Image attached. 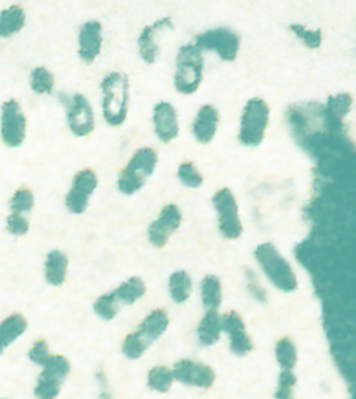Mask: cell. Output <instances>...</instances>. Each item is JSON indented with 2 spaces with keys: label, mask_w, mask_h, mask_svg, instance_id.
<instances>
[{
  "label": "cell",
  "mask_w": 356,
  "mask_h": 399,
  "mask_svg": "<svg viewBox=\"0 0 356 399\" xmlns=\"http://www.w3.org/2000/svg\"><path fill=\"white\" fill-rule=\"evenodd\" d=\"M174 381H175L174 373H172V370L168 367H153L147 376L150 389L160 393L169 391L172 384H174Z\"/></svg>",
  "instance_id": "29"
},
{
  "label": "cell",
  "mask_w": 356,
  "mask_h": 399,
  "mask_svg": "<svg viewBox=\"0 0 356 399\" xmlns=\"http://www.w3.org/2000/svg\"><path fill=\"white\" fill-rule=\"evenodd\" d=\"M194 44L202 52H214L222 61H235L241 49V38L236 31L227 27L209 28L207 31L199 33Z\"/></svg>",
  "instance_id": "7"
},
{
  "label": "cell",
  "mask_w": 356,
  "mask_h": 399,
  "mask_svg": "<svg viewBox=\"0 0 356 399\" xmlns=\"http://www.w3.org/2000/svg\"><path fill=\"white\" fill-rule=\"evenodd\" d=\"M27 326L29 323H27V318L22 313H13L0 323V354L25 333Z\"/></svg>",
  "instance_id": "22"
},
{
  "label": "cell",
  "mask_w": 356,
  "mask_h": 399,
  "mask_svg": "<svg viewBox=\"0 0 356 399\" xmlns=\"http://www.w3.org/2000/svg\"><path fill=\"white\" fill-rule=\"evenodd\" d=\"M203 52L196 44H185L178 49L174 74V86L177 91L183 95L197 92L203 80Z\"/></svg>",
  "instance_id": "3"
},
{
  "label": "cell",
  "mask_w": 356,
  "mask_h": 399,
  "mask_svg": "<svg viewBox=\"0 0 356 399\" xmlns=\"http://www.w3.org/2000/svg\"><path fill=\"white\" fill-rule=\"evenodd\" d=\"M213 206L218 214V227L220 234L227 240H238L244 233V227L239 217L238 200L230 188H222L213 195Z\"/></svg>",
  "instance_id": "8"
},
{
  "label": "cell",
  "mask_w": 356,
  "mask_h": 399,
  "mask_svg": "<svg viewBox=\"0 0 356 399\" xmlns=\"http://www.w3.org/2000/svg\"><path fill=\"white\" fill-rule=\"evenodd\" d=\"M246 273H247V287H249V292L253 295L255 300L264 303L267 300V294H266V290L263 287H261V284L258 283V278L255 276V273L250 268L246 270Z\"/></svg>",
  "instance_id": "38"
},
{
  "label": "cell",
  "mask_w": 356,
  "mask_h": 399,
  "mask_svg": "<svg viewBox=\"0 0 356 399\" xmlns=\"http://www.w3.org/2000/svg\"><path fill=\"white\" fill-rule=\"evenodd\" d=\"M60 99L66 106L69 130L77 138H86L96 128V117H94L92 106L83 94L66 95L61 94Z\"/></svg>",
  "instance_id": "9"
},
{
  "label": "cell",
  "mask_w": 356,
  "mask_h": 399,
  "mask_svg": "<svg viewBox=\"0 0 356 399\" xmlns=\"http://www.w3.org/2000/svg\"><path fill=\"white\" fill-rule=\"evenodd\" d=\"M169 294L177 305H183L192 294V279L185 270H177L169 278Z\"/></svg>",
  "instance_id": "26"
},
{
  "label": "cell",
  "mask_w": 356,
  "mask_h": 399,
  "mask_svg": "<svg viewBox=\"0 0 356 399\" xmlns=\"http://www.w3.org/2000/svg\"><path fill=\"white\" fill-rule=\"evenodd\" d=\"M157 166V150L152 147L138 149L118 178V188L120 194L135 195L136 192H139V190L146 186L147 179L153 175Z\"/></svg>",
  "instance_id": "5"
},
{
  "label": "cell",
  "mask_w": 356,
  "mask_h": 399,
  "mask_svg": "<svg viewBox=\"0 0 356 399\" xmlns=\"http://www.w3.org/2000/svg\"><path fill=\"white\" fill-rule=\"evenodd\" d=\"M42 368L35 387V395L38 399H55L58 396L64 378L71 372V363L64 356H50Z\"/></svg>",
  "instance_id": "11"
},
{
  "label": "cell",
  "mask_w": 356,
  "mask_h": 399,
  "mask_svg": "<svg viewBox=\"0 0 356 399\" xmlns=\"http://www.w3.org/2000/svg\"><path fill=\"white\" fill-rule=\"evenodd\" d=\"M102 24L99 21H88L79 31V55L83 63L91 64L97 60L102 50Z\"/></svg>",
  "instance_id": "18"
},
{
  "label": "cell",
  "mask_w": 356,
  "mask_h": 399,
  "mask_svg": "<svg viewBox=\"0 0 356 399\" xmlns=\"http://www.w3.org/2000/svg\"><path fill=\"white\" fill-rule=\"evenodd\" d=\"M289 31L294 33L297 36L300 42L303 44L305 47H308L311 50H317L320 49L322 41H324V35L319 28H308L307 25L302 24H291L289 25Z\"/></svg>",
  "instance_id": "28"
},
{
  "label": "cell",
  "mask_w": 356,
  "mask_h": 399,
  "mask_svg": "<svg viewBox=\"0 0 356 399\" xmlns=\"http://www.w3.org/2000/svg\"><path fill=\"white\" fill-rule=\"evenodd\" d=\"M146 292H147L146 283H144L139 276H131L127 279L125 283H122L118 289H114L113 294L120 306L122 305L129 306L133 305V303H136L138 300H141V298L146 295Z\"/></svg>",
  "instance_id": "25"
},
{
  "label": "cell",
  "mask_w": 356,
  "mask_h": 399,
  "mask_svg": "<svg viewBox=\"0 0 356 399\" xmlns=\"http://www.w3.org/2000/svg\"><path fill=\"white\" fill-rule=\"evenodd\" d=\"M153 128L161 142L169 144L178 138V112L175 106L169 102H160L153 108Z\"/></svg>",
  "instance_id": "17"
},
{
  "label": "cell",
  "mask_w": 356,
  "mask_h": 399,
  "mask_svg": "<svg viewBox=\"0 0 356 399\" xmlns=\"http://www.w3.org/2000/svg\"><path fill=\"white\" fill-rule=\"evenodd\" d=\"M0 136L10 149L21 147L27 136V117L18 100L11 99L2 105Z\"/></svg>",
  "instance_id": "10"
},
{
  "label": "cell",
  "mask_w": 356,
  "mask_h": 399,
  "mask_svg": "<svg viewBox=\"0 0 356 399\" xmlns=\"http://www.w3.org/2000/svg\"><path fill=\"white\" fill-rule=\"evenodd\" d=\"M270 122V108L263 99L253 97L244 106L239 122V142L246 147H259Z\"/></svg>",
  "instance_id": "6"
},
{
  "label": "cell",
  "mask_w": 356,
  "mask_h": 399,
  "mask_svg": "<svg viewBox=\"0 0 356 399\" xmlns=\"http://www.w3.org/2000/svg\"><path fill=\"white\" fill-rule=\"evenodd\" d=\"M222 329L227 333L228 339H230V350L236 356H246L253 350L252 339L247 333L246 323H244L242 317L239 312L230 311L225 316H222Z\"/></svg>",
  "instance_id": "15"
},
{
  "label": "cell",
  "mask_w": 356,
  "mask_h": 399,
  "mask_svg": "<svg viewBox=\"0 0 356 399\" xmlns=\"http://www.w3.org/2000/svg\"><path fill=\"white\" fill-rule=\"evenodd\" d=\"M99 186L97 173L92 168H83V170L77 172V175L72 179V186L69 189L68 195H66V207L72 214L80 216L86 211L89 205V198L96 192Z\"/></svg>",
  "instance_id": "12"
},
{
  "label": "cell",
  "mask_w": 356,
  "mask_h": 399,
  "mask_svg": "<svg viewBox=\"0 0 356 399\" xmlns=\"http://www.w3.org/2000/svg\"><path fill=\"white\" fill-rule=\"evenodd\" d=\"M222 316L218 311H207L197 328L200 345L211 346L218 344L222 334Z\"/></svg>",
  "instance_id": "21"
},
{
  "label": "cell",
  "mask_w": 356,
  "mask_h": 399,
  "mask_svg": "<svg viewBox=\"0 0 356 399\" xmlns=\"http://www.w3.org/2000/svg\"><path fill=\"white\" fill-rule=\"evenodd\" d=\"M25 25V11L21 5H11L0 13V38H10Z\"/></svg>",
  "instance_id": "23"
},
{
  "label": "cell",
  "mask_w": 356,
  "mask_h": 399,
  "mask_svg": "<svg viewBox=\"0 0 356 399\" xmlns=\"http://www.w3.org/2000/svg\"><path fill=\"white\" fill-rule=\"evenodd\" d=\"M100 398H102V399H111V396L108 395V393H107V391H103V393H102V395H100Z\"/></svg>",
  "instance_id": "39"
},
{
  "label": "cell",
  "mask_w": 356,
  "mask_h": 399,
  "mask_svg": "<svg viewBox=\"0 0 356 399\" xmlns=\"http://www.w3.org/2000/svg\"><path fill=\"white\" fill-rule=\"evenodd\" d=\"M177 177L181 181V184H185L186 188L191 189H199L203 184V175L191 161H185L178 166Z\"/></svg>",
  "instance_id": "32"
},
{
  "label": "cell",
  "mask_w": 356,
  "mask_h": 399,
  "mask_svg": "<svg viewBox=\"0 0 356 399\" xmlns=\"http://www.w3.org/2000/svg\"><path fill=\"white\" fill-rule=\"evenodd\" d=\"M275 357L281 372H292L297 365V346L289 337H283L277 342Z\"/></svg>",
  "instance_id": "27"
},
{
  "label": "cell",
  "mask_w": 356,
  "mask_h": 399,
  "mask_svg": "<svg viewBox=\"0 0 356 399\" xmlns=\"http://www.w3.org/2000/svg\"><path fill=\"white\" fill-rule=\"evenodd\" d=\"M33 206H35V195L29 188L18 189L10 200V207L14 214L30 212Z\"/></svg>",
  "instance_id": "33"
},
{
  "label": "cell",
  "mask_w": 356,
  "mask_h": 399,
  "mask_svg": "<svg viewBox=\"0 0 356 399\" xmlns=\"http://www.w3.org/2000/svg\"><path fill=\"white\" fill-rule=\"evenodd\" d=\"M68 268L69 259L63 251L52 250L46 257V263H44V276L50 285L60 287L66 283L68 278Z\"/></svg>",
  "instance_id": "20"
},
{
  "label": "cell",
  "mask_w": 356,
  "mask_h": 399,
  "mask_svg": "<svg viewBox=\"0 0 356 399\" xmlns=\"http://www.w3.org/2000/svg\"><path fill=\"white\" fill-rule=\"evenodd\" d=\"M353 99L350 94H339L336 97H331L328 100V112L333 119L341 120L347 116V112L352 108Z\"/></svg>",
  "instance_id": "34"
},
{
  "label": "cell",
  "mask_w": 356,
  "mask_h": 399,
  "mask_svg": "<svg viewBox=\"0 0 356 399\" xmlns=\"http://www.w3.org/2000/svg\"><path fill=\"white\" fill-rule=\"evenodd\" d=\"M255 259H257L258 266L263 270L267 279L274 284V287L285 292V294H291V292L297 290V274L294 272L291 263L278 251L274 244H270V242L259 244L255 248Z\"/></svg>",
  "instance_id": "2"
},
{
  "label": "cell",
  "mask_w": 356,
  "mask_h": 399,
  "mask_svg": "<svg viewBox=\"0 0 356 399\" xmlns=\"http://www.w3.org/2000/svg\"><path fill=\"white\" fill-rule=\"evenodd\" d=\"M220 114L216 106L202 105L192 122V134L200 144H209L219 130Z\"/></svg>",
  "instance_id": "19"
},
{
  "label": "cell",
  "mask_w": 356,
  "mask_h": 399,
  "mask_svg": "<svg viewBox=\"0 0 356 399\" xmlns=\"http://www.w3.org/2000/svg\"><path fill=\"white\" fill-rule=\"evenodd\" d=\"M297 384V376L294 372H281L278 376V387L275 398L277 399H294L292 390Z\"/></svg>",
  "instance_id": "35"
},
{
  "label": "cell",
  "mask_w": 356,
  "mask_h": 399,
  "mask_svg": "<svg viewBox=\"0 0 356 399\" xmlns=\"http://www.w3.org/2000/svg\"><path fill=\"white\" fill-rule=\"evenodd\" d=\"M200 295L207 311H218L222 305V281L216 274H207L200 283Z\"/></svg>",
  "instance_id": "24"
},
{
  "label": "cell",
  "mask_w": 356,
  "mask_h": 399,
  "mask_svg": "<svg viewBox=\"0 0 356 399\" xmlns=\"http://www.w3.org/2000/svg\"><path fill=\"white\" fill-rule=\"evenodd\" d=\"M174 28V21L169 16L155 21L152 25H147L142 28L141 35L138 38V49L141 58L146 61L147 64H153L160 55V42L158 35L166 30H172Z\"/></svg>",
  "instance_id": "16"
},
{
  "label": "cell",
  "mask_w": 356,
  "mask_h": 399,
  "mask_svg": "<svg viewBox=\"0 0 356 399\" xmlns=\"http://www.w3.org/2000/svg\"><path fill=\"white\" fill-rule=\"evenodd\" d=\"M119 301L116 300V296L113 292H108V294H103L102 296H99L96 303H94V312L97 313L100 318L107 320H113L119 312Z\"/></svg>",
  "instance_id": "31"
},
{
  "label": "cell",
  "mask_w": 356,
  "mask_h": 399,
  "mask_svg": "<svg viewBox=\"0 0 356 399\" xmlns=\"http://www.w3.org/2000/svg\"><path fill=\"white\" fill-rule=\"evenodd\" d=\"M30 86L36 94H52L55 88V77L46 67H35L30 75Z\"/></svg>",
  "instance_id": "30"
},
{
  "label": "cell",
  "mask_w": 356,
  "mask_h": 399,
  "mask_svg": "<svg viewBox=\"0 0 356 399\" xmlns=\"http://www.w3.org/2000/svg\"><path fill=\"white\" fill-rule=\"evenodd\" d=\"M52 356V354L49 352V345L46 344V340H38L33 344V346L30 348L29 351V357L31 362H35L36 365H42L47 362V359Z\"/></svg>",
  "instance_id": "37"
},
{
  "label": "cell",
  "mask_w": 356,
  "mask_h": 399,
  "mask_svg": "<svg viewBox=\"0 0 356 399\" xmlns=\"http://www.w3.org/2000/svg\"><path fill=\"white\" fill-rule=\"evenodd\" d=\"M174 379L185 385L199 387V389H209L216 381V373L209 365L202 362L191 361V359H181L174 365Z\"/></svg>",
  "instance_id": "14"
},
{
  "label": "cell",
  "mask_w": 356,
  "mask_h": 399,
  "mask_svg": "<svg viewBox=\"0 0 356 399\" xmlns=\"http://www.w3.org/2000/svg\"><path fill=\"white\" fill-rule=\"evenodd\" d=\"M30 229V223L24 214L11 212L7 217V231L13 235H25Z\"/></svg>",
  "instance_id": "36"
},
{
  "label": "cell",
  "mask_w": 356,
  "mask_h": 399,
  "mask_svg": "<svg viewBox=\"0 0 356 399\" xmlns=\"http://www.w3.org/2000/svg\"><path fill=\"white\" fill-rule=\"evenodd\" d=\"M183 222V214L181 209L174 203L166 205L163 209H161L160 216L155 218L147 229L149 242L152 244L155 248H164L168 245L169 239L172 237L178 228L181 227Z\"/></svg>",
  "instance_id": "13"
},
{
  "label": "cell",
  "mask_w": 356,
  "mask_h": 399,
  "mask_svg": "<svg viewBox=\"0 0 356 399\" xmlns=\"http://www.w3.org/2000/svg\"><path fill=\"white\" fill-rule=\"evenodd\" d=\"M169 326V316L164 309H155L142 320L136 331L125 337L122 352L129 359H139L149 350V346L166 333Z\"/></svg>",
  "instance_id": "4"
},
{
  "label": "cell",
  "mask_w": 356,
  "mask_h": 399,
  "mask_svg": "<svg viewBox=\"0 0 356 399\" xmlns=\"http://www.w3.org/2000/svg\"><path fill=\"white\" fill-rule=\"evenodd\" d=\"M102 89L103 119L110 127L124 125L129 116L130 83L122 72H110L100 83Z\"/></svg>",
  "instance_id": "1"
}]
</instances>
